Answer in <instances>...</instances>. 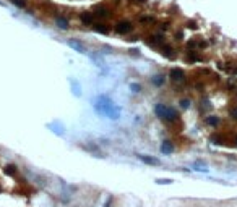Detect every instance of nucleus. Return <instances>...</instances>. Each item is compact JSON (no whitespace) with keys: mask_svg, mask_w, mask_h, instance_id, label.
<instances>
[{"mask_svg":"<svg viewBox=\"0 0 237 207\" xmlns=\"http://www.w3.org/2000/svg\"><path fill=\"white\" fill-rule=\"evenodd\" d=\"M231 115L234 117V118H237V109H232V110H231Z\"/></svg>","mask_w":237,"mask_h":207,"instance_id":"nucleus-23","label":"nucleus"},{"mask_svg":"<svg viewBox=\"0 0 237 207\" xmlns=\"http://www.w3.org/2000/svg\"><path fill=\"white\" fill-rule=\"evenodd\" d=\"M94 28V31H98L99 34H107L109 33V26L104 25V23H96V25H93Z\"/></svg>","mask_w":237,"mask_h":207,"instance_id":"nucleus-9","label":"nucleus"},{"mask_svg":"<svg viewBox=\"0 0 237 207\" xmlns=\"http://www.w3.org/2000/svg\"><path fill=\"white\" fill-rule=\"evenodd\" d=\"M188 28H192V29H195V28H197V23H195V21H188Z\"/></svg>","mask_w":237,"mask_h":207,"instance_id":"nucleus-21","label":"nucleus"},{"mask_svg":"<svg viewBox=\"0 0 237 207\" xmlns=\"http://www.w3.org/2000/svg\"><path fill=\"white\" fill-rule=\"evenodd\" d=\"M55 23H57V26H59L60 29H68V26H70L68 20H67V18H62V16H57V18H55Z\"/></svg>","mask_w":237,"mask_h":207,"instance_id":"nucleus-11","label":"nucleus"},{"mask_svg":"<svg viewBox=\"0 0 237 207\" xmlns=\"http://www.w3.org/2000/svg\"><path fill=\"white\" fill-rule=\"evenodd\" d=\"M159 49L163 50V54L166 55V57H169V58H174V49H172V47H169V46H164V44H163V46H161Z\"/></svg>","mask_w":237,"mask_h":207,"instance_id":"nucleus-12","label":"nucleus"},{"mask_svg":"<svg viewBox=\"0 0 237 207\" xmlns=\"http://www.w3.org/2000/svg\"><path fill=\"white\" fill-rule=\"evenodd\" d=\"M68 46H70L71 49H75L77 52H81V54H83V52H85V47H83V44H81V42H78L77 39H70V41H68Z\"/></svg>","mask_w":237,"mask_h":207,"instance_id":"nucleus-7","label":"nucleus"},{"mask_svg":"<svg viewBox=\"0 0 237 207\" xmlns=\"http://www.w3.org/2000/svg\"><path fill=\"white\" fill-rule=\"evenodd\" d=\"M156 20L153 16H140V23H154Z\"/></svg>","mask_w":237,"mask_h":207,"instance_id":"nucleus-16","label":"nucleus"},{"mask_svg":"<svg viewBox=\"0 0 237 207\" xmlns=\"http://www.w3.org/2000/svg\"><path fill=\"white\" fill-rule=\"evenodd\" d=\"M169 76H171V79L172 81H184L185 79V73H184V70H180V68H172V70L169 71Z\"/></svg>","mask_w":237,"mask_h":207,"instance_id":"nucleus-5","label":"nucleus"},{"mask_svg":"<svg viewBox=\"0 0 237 207\" xmlns=\"http://www.w3.org/2000/svg\"><path fill=\"white\" fill-rule=\"evenodd\" d=\"M182 36H184V33H182V31H179V33L176 34V39H177V41H180V39H182Z\"/></svg>","mask_w":237,"mask_h":207,"instance_id":"nucleus-22","label":"nucleus"},{"mask_svg":"<svg viewBox=\"0 0 237 207\" xmlns=\"http://www.w3.org/2000/svg\"><path fill=\"white\" fill-rule=\"evenodd\" d=\"M10 2H12L13 5H16L18 8H26V2H25V0H10Z\"/></svg>","mask_w":237,"mask_h":207,"instance_id":"nucleus-13","label":"nucleus"},{"mask_svg":"<svg viewBox=\"0 0 237 207\" xmlns=\"http://www.w3.org/2000/svg\"><path fill=\"white\" fill-rule=\"evenodd\" d=\"M153 83H154L156 86H163L164 79H163V76H154V78H153Z\"/></svg>","mask_w":237,"mask_h":207,"instance_id":"nucleus-17","label":"nucleus"},{"mask_svg":"<svg viewBox=\"0 0 237 207\" xmlns=\"http://www.w3.org/2000/svg\"><path fill=\"white\" fill-rule=\"evenodd\" d=\"M188 105H190V102H188L187 99H185V101H180V107H182V109H188Z\"/></svg>","mask_w":237,"mask_h":207,"instance_id":"nucleus-18","label":"nucleus"},{"mask_svg":"<svg viewBox=\"0 0 237 207\" xmlns=\"http://www.w3.org/2000/svg\"><path fill=\"white\" fill-rule=\"evenodd\" d=\"M133 29V23L130 20H119L115 23V33L117 34H128Z\"/></svg>","mask_w":237,"mask_h":207,"instance_id":"nucleus-3","label":"nucleus"},{"mask_svg":"<svg viewBox=\"0 0 237 207\" xmlns=\"http://www.w3.org/2000/svg\"><path fill=\"white\" fill-rule=\"evenodd\" d=\"M93 15L99 16V18H106V16L111 15V10H109L106 5H96L94 8H93Z\"/></svg>","mask_w":237,"mask_h":207,"instance_id":"nucleus-4","label":"nucleus"},{"mask_svg":"<svg viewBox=\"0 0 237 207\" xmlns=\"http://www.w3.org/2000/svg\"><path fill=\"white\" fill-rule=\"evenodd\" d=\"M80 21L86 26H91V25H94V15L89 13V12H83L80 15Z\"/></svg>","mask_w":237,"mask_h":207,"instance_id":"nucleus-6","label":"nucleus"},{"mask_svg":"<svg viewBox=\"0 0 237 207\" xmlns=\"http://www.w3.org/2000/svg\"><path fill=\"white\" fill-rule=\"evenodd\" d=\"M130 2H138V3H146L148 0H130Z\"/></svg>","mask_w":237,"mask_h":207,"instance_id":"nucleus-24","label":"nucleus"},{"mask_svg":"<svg viewBox=\"0 0 237 207\" xmlns=\"http://www.w3.org/2000/svg\"><path fill=\"white\" fill-rule=\"evenodd\" d=\"M236 143H237V138H236Z\"/></svg>","mask_w":237,"mask_h":207,"instance_id":"nucleus-26","label":"nucleus"},{"mask_svg":"<svg viewBox=\"0 0 237 207\" xmlns=\"http://www.w3.org/2000/svg\"><path fill=\"white\" fill-rule=\"evenodd\" d=\"M111 202H112V199H109V201H107V204H106L104 207H109V206H111Z\"/></svg>","mask_w":237,"mask_h":207,"instance_id":"nucleus-25","label":"nucleus"},{"mask_svg":"<svg viewBox=\"0 0 237 207\" xmlns=\"http://www.w3.org/2000/svg\"><path fill=\"white\" fill-rule=\"evenodd\" d=\"M154 113H156L159 118L167 120V122H176L179 118V113L172 109V107H166V105H163V104H158V105L154 107Z\"/></svg>","mask_w":237,"mask_h":207,"instance_id":"nucleus-2","label":"nucleus"},{"mask_svg":"<svg viewBox=\"0 0 237 207\" xmlns=\"http://www.w3.org/2000/svg\"><path fill=\"white\" fill-rule=\"evenodd\" d=\"M140 160L145 162V164H149V165H159V160L154 157H149V155H138Z\"/></svg>","mask_w":237,"mask_h":207,"instance_id":"nucleus-10","label":"nucleus"},{"mask_svg":"<svg viewBox=\"0 0 237 207\" xmlns=\"http://www.w3.org/2000/svg\"><path fill=\"white\" fill-rule=\"evenodd\" d=\"M206 123H208V125H211V126H216V125L219 123V120L216 118V117H208V118H206Z\"/></svg>","mask_w":237,"mask_h":207,"instance_id":"nucleus-15","label":"nucleus"},{"mask_svg":"<svg viewBox=\"0 0 237 207\" xmlns=\"http://www.w3.org/2000/svg\"><path fill=\"white\" fill-rule=\"evenodd\" d=\"M130 88H132V89H133V91H135V92H140V84H132V86H130Z\"/></svg>","mask_w":237,"mask_h":207,"instance_id":"nucleus-20","label":"nucleus"},{"mask_svg":"<svg viewBox=\"0 0 237 207\" xmlns=\"http://www.w3.org/2000/svg\"><path fill=\"white\" fill-rule=\"evenodd\" d=\"M96 110H98L99 113H102V115H107L109 118H112V120H117L119 115H120V110L114 105V102H112L111 99L104 97V96H101V97L98 99V102H96Z\"/></svg>","mask_w":237,"mask_h":207,"instance_id":"nucleus-1","label":"nucleus"},{"mask_svg":"<svg viewBox=\"0 0 237 207\" xmlns=\"http://www.w3.org/2000/svg\"><path fill=\"white\" fill-rule=\"evenodd\" d=\"M156 183H159V185H169V183H172V180H156Z\"/></svg>","mask_w":237,"mask_h":207,"instance_id":"nucleus-19","label":"nucleus"},{"mask_svg":"<svg viewBox=\"0 0 237 207\" xmlns=\"http://www.w3.org/2000/svg\"><path fill=\"white\" fill-rule=\"evenodd\" d=\"M5 173L7 175H15L16 173V167H13V165H7V167H5Z\"/></svg>","mask_w":237,"mask_h":207,"instance_id":"nucleus-14","label":"nucleus"},{"mask_svg":"<svg viewBox=\"0 0 237 207\" xmlns=\"http://www.w3.org/2000/svg\"><path fill=\"white\" fill-rule=\"evenodd\" d=\"M172 151H174V146H172L171 141H164V143L161 144V152L163 154H171Z\"/></svg>","mask_w":237,"mask_h":207,"instance_id":"nucleus-8","label":"nucleus"}]
</instances>
